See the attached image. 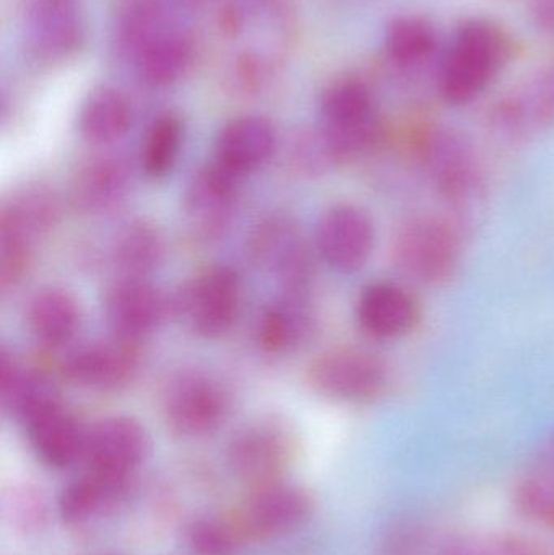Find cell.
Returning a JSON list of instances; mask_svg holds the SVG:
<instances>
[{
    "mask_svg": "<svg viewBox=\"0 0 554 555\" xmlns=\"http://www.w3.org/2000/svg\"><path fill=\"white\" fill-rule=\"evenodd\" d=\"M513 54V39L497 23L478 18L462 23L442 57V100L451 106H465L477 100L510 64Z\"/></svg>",
    "mask_w": 554,
    "mask_h": 555,
    "instance_id": "1",
    "label": "cell"
},
{
    "mask_svg": "<svg viewBox=\"0 0 554 555\" xmlns=\"http://www.w3.org/2000/svg\"><path fill=\"white\" fill-rule=\"evenodd\" d=\"M373 91L360 78H342L322 94L321 129L337 165L360 158L379 137Z\"/></svg>",
    "mask_w": 554,
    "mask_h": 555,
    "instance_id": "2",
    "label": "cell"
},
{
    "mask_svg": "<svg viewBox=\"0 0 554 555\" xmlns=\"http://www.w3.org/2000/svg\"><path fill=\"white\" fill-rule=\"evenodd\" d=\"M314 501L302 486L288 479L247 489L243 501L228 512L244 546L279 540L308 524Z\"/></svg>",
    "mask_w": 554,
    "mask_h": 555,
    "instance_id": "3",
    "label": "cell"
},
{
    "mask_svg": "<svg viewBox=\"0 0 554 555\" xmlns=\"http://www.w3.org/2000/svg\"><path fill=\"white\" fill-rule=\"evenodd\" d=\"M231 398L214 375L185 371L175 375L163 393V416L182 439H204L217 433L230 416Z\"/></svg>",
    "mask_w": 554,
    "mask_h": 555,
    "instance_id": "4",
    "label": "cell"
},
{
    "mask_svg": "<svg viewBox=\"0 0 554 555\" xmlns=\"http://www.w3.org/2000/svg\"><path fill=\"white\" fill-rule=\"evenodd\" d=\"M296 456V437L279 420H260L241 429L228 446V466L247 489L283 481Z\"/></svg>",
    "mask_w": 554,
    "mask_h": 555,
    "instance_id": "5",
    "label": "cell"
},
{
    "mask_svg": "<svg viewBox=\"0 0 554 555\" xmlns=\"http://www.w3.org/2000/svg\"><path fill=\"white\" fill-rule=\"evenodd\" d=\"M461 260L458 231L438 218L410 221L397 234L394 262L416 283L439 284L454 275Z\"/></svg>",
    "mask_w": 554,
    "mask_h": 555,
    "instance_id": "6",
    "label": "cell"
},
{
    "mask_svg": "<svg viewBox=\"0 0 554 555\" xmlns=\"http://www.w3.org/2000/svg\"><path fill=\"white\" fill-rule=\"evenodd\" d=\"M250 260L272 273L283 293L308 296L314 275L311 249L298 224L285 215H272L254 228L247 243Z\"/></svg>",
    "mask_w": 554,
    "mask_h": 555,
    "instance_id": "7",
    "label": "cell"
},
{
    "mask_svg": "<svg viewBox=\"0 0 554 555\" xmlns=\"http://www.w3.org/2000/svg\"><path fill=\"white\" fill-rule=\"evenodd\" d=\"M171 306L198 336L220 338L240 313V276L230 267H211L189 281Z\"/></svg>",
    "mask_w": 554,
    "mask_h": 555,
    "instance_id": "8",
    "label": "cell"
},
{
    "mask_svg": "<svg viewBox=\"0 0 554 555\" xmlns=\"http://www.w3.org/2000/svg\"><path fill=\"white\" fill-rule=\"evenodd\" d=\"M309 382L324 397L348 403H366L386 391L389 371L373 352L335 348L322 352L312 362Z\"/></svg>",
    "mask_w": 554,
    "mask_h": 555,
    "instance_id": "9",
    "label": "cell"
},
{
    "mask_svg": "<svg viewBox=\"0 0 554 555\" xmlns=\"http://www.w3.org/2000/svg\"><path fill=\"white\" fill-rule=\"evenodd\" d=\"M425 159L433 184L455 210L467 214L484 201V176L477 153L461 133H435L426 143Z\"/></svg>",
    "mask_w": 554,
    "mask_h": 555,
    "instance_id": "10",
    "label": "cell"
},
{
    "mask_svg": "<svg viewBox=\"0 0 554 555\" xmlns=\"http://www.w3.org/2000/svg\"><path fill=\"white\" fill-rule=\"evenodd\" d=\"M150 452L145 427L129 416H111L88 429L83 462L87 469L133 481Z\"/></svg>",
    "mask_w": 554,
    "mask_h": 555,
    "instance_id": "11",
    "label": "cell"
},
{
    "mask_svg": "<svg viewBox=\"0 0 554 555\" xmlns=\"http://www.w3.org/2000/svg\"><path fill=\"white\" fill-rule=\"evenodd\" d=\"M240 182V176L217 162L192 176L182 208L195 236L204 241L223 236L236 215Z\"/></svg>",
    "mask_w": 554,
    "mask_h": 555,
    "instance_id": "12",
    "label": "cell"
},
{
    "mask_svg": "<svg viewBox=\"0 0 554 555\" xmlns=\"http://www.w3.org/2000/svg\"><path fill=\"white\" fill-rule=\"evenodd\" d=\"M374 224L366 211L355 205H335L322 215L315 246L322 260L335 272L363 269L374 249Z\"/></svg>",
    "mask_w": 554,
    "mask_h": 555,
    "instance_id": "13",
    "label": "cell"
},
{
    "mask_svg": "<svg viewBox=\"0 0 554 555\" xmlns=\"http://www.w3.org/2000/svg\"><path fill=\"white\" fill-rule=\"evenodd\" d=\"M139 371L133 343L114 338L78 346L65 356L62 374L70 384L93 391H119Z\"/></svg>",
    "mask_w": 554,
    "mask_h": 555,
    "instance_id": "14",
    "label": "cell"
},
{
    "mask_svg": "<svg viewBox=\"0 0 554 555\" xmlns=\"http://www.w3.org/2000/svg\"><path fill=\"white\" fill-rule=\"evenodd\" d=\"M61 218V202L41 184L13 192L0 211V253L31 254Z\"/></svg>",
    "mask_w": 554,
    "mask_h": 555,
    "instance_id": "15",
    "label": "cell"
},
{
    "mask_svg": "<svg viewBox=\"0 0 554 555\" xmlns=\"http://www.w3.org/2000/svg\"><path fill=\"white\" fill-rule=\"evenodd\" d=\"M26 39L36 54L62 61L81 48L85 38L80 0H25Z\"/></svg>",
    "mask_w": 554,
    "mask_h": 555,
    "instance_id": "16",
    "label": "cell"
},
{
    "mask_svg": "<svg viewBox=\"0 0 554 555\" xmlns=\"http://www.w3.org/2000/svg\"><path fill=\"white\" fill-rule=\"evenodd\" d=\"M166 309L168 302L162 293L140 278H120L104 299V317L114 338L133 345L158 328Z\"/></svg>",
    "mask_w": 554,
    "mask_h": 555,
    "instance_id": "17",
    "label": "cell"
},
{
    "mask_svg": "<svg viewBox=\"0 0 554 555\" xmlns=\"http://www.w3.org/2000/svg\"><path fill=\"white\" fill-rule=\"evenodd\" d=\"M33 452L49 468L65 469L83 462L88 429L62 401L23 424Z\"/></svg>",
    "mask_w": 554,
    "mask_h": 555,
    "instance_id": "18",
    "label": "cell"
},
{
    "mask_svg": "<svg viewBox=\"0 0 554 555\" xmlns=\"http://www.w3.org/2000/svg\"><path fill=\"white\" fill-rule=\"evenodd\" d=\"M491 126L503 139L520 140L554 126V72H546L523 90L500 101Z\"/></svg>",
    "mask_w": 554,
    "mask_h": 555,
    "instance_id": "19",
    "label": "cell"
},
{
    "mask_svg": "<svg viewBox=\"0 0 554 555\" xmlns=\"http://www.w3.org/2000/svg\"><path fill=\"white\" fill-rule=\"evenodd\" d=\"M275 127L260 116H243L230 120L215 142V162L234 175L256 171L275 152Z\"/></svg>",
    "mask_w": 554,
    "mask_h": 555,
    "instance_id": "20",
    "label": "cell"
},
{
    "mask_svg": "<svg viewBox=\"0 0 554 555\" xmlns=\"http://www.w3.org/2000/svg\"><path fill=\"white\" fill-rule=\"evenodd\" d=\"M132 176L117 156H96L80 166L74 176L70 198L81 214L104 215L116 210L129 195Z\"/></svg>",
    "mask_w": 554,
    "mask_h": 555,
    "instance_id": "21",
    "label": "cell"
},
{
    "mask_svg": "<svg viewBox=\"0 0 554 555\" xmlns=\"http://www.w3.org/2000/svg\"><path fill=\"white\" fill-rule=\"evenodd\" d=\"M358 322L376 339H397L409 335L420 319L418 304L403 287L373 283L364 287L357 306Z\"/></svg>",
    "mask_w": 554,
    "mask_h": 555,
    "instance_id": "22",
    "label": "cell"
},
{
    "mask_svg": "<svg viewBox=\"0 0 554 555\" xmlns=\"http://www.w3.org/2000/svg\"><path fill=\"white\" fill-rule=\"evenodd\" d=\"M132 481L111 478L85 469L80 478L62 491L57 514L67 527L83 528L109 514L130 489Z\"/></svg>",
    "mask_w": 554,
    "mask_h": 555,
    "instance_id": "23",
    "label": "cell"
},
{
    "mask_svg": "<svg viewBox=\"0 0 554 555\" xmlns=\"http://www.w3.org/2000/svg\"><path fill=\"white\" fill-rule=\"evenodd\" d=\"M0 398L3 410L22 426L39 411L61 401L48 375L23 364L5 349L0 358Z\"/></svg>",
    "mask_w": 554,
    "mask_h": 555,
    "instance_id": "24",
    "label": "cell"
},
{
    "mask_svg": "<svg viewBox=\"0 0 554 555\" xmlns=\"http://www.w3.org/2000/svg\"><path fill=\"white\" fill-rule=\"evenodd\" d=\"M80 307L67 291L44 287L29 299L26 325L33 338L48 349L64 348L77 335Z\"/></svg>",
    "mask_w": 554,
    "mask_h": 555,
    "instance_id": "25",
    "label": "cell"
},
{
    "mask_svg": "<svg viewBox=\"0 0 554 555\" xmlns=\"http://www.w3.org/2000/svg\"><path fill=\"white\" fill-rule=\"evenodd\" d=\"M194 55L191 36L172 23L156 35L133 59L140 80L152 88H166L181 80Z\"/></svg>",
    "mask_w": 554,
    "mask_h": 555,
    "instance_id": "26",
    "label": "cell"
},
{
    "mask_svg": "<svg viewBox=\"0 0 554 555\" xmlns=\"http://www.w3.org/2000/svg\"><path fill=\"white\" fill-rule=\"evenodd\" d=\"M312 328V313L308 296L283 293L270 304L257 323V343L270 354L289 351L308 338Z\"/></svg>",
    "mask_w": 554,
    "mask_h": 555,
    "instance_id": "27",
    "label": "cell"
},
{
    "mask_svg": "<svg viewBox=\"0 0 554 555\" xmlns=\"http://www.w3.org/2000/svg\"><path fill=\"white\" fill-rule=\"evenodd\" d=\"M132 106L123 91L101 87L91 91L78 116V130L93 145H111L132 126Z\"/></svg>",
    "mask_w": 554,
    "mask_h": 555,
    "instance_id": "28",
    "label": "cell"
},
{
    "mask_svg": "<svg viewBox=\"0 0 554 555\" xmlns=\"http://www.w3.org/2000/svg\"><path fill=\"white\" fill-rule=\"evenodd\" d=\"M165 244L158 228L145 220L126 224L113 244V266L120 278L145 280L162 263Z\"/></svg>",
    "mask_w": 554,
    "mask_h": 555,
    "instance_id": "29",
    "label": "cell"
},
{
    "mask_svg": "<svg viewBox=\"0 0 554 555\" xmlns=\"http://www.w3.org/2000/svg\"><path fill=\"white\" fill-rule=\"evenodd\" d=\"M184 140V124L176 114H163L153 120L143 140L140 163L149 178L159 179L172 171Z\"/></svg>",
    "mask_w": 554,
    "mask_h": 555,
    "instance_id": "30",
    "label": "cell"
},
{
    "mask_svg": "<svg viewBox=\"0 0 554 555\" xmlns=\"http://www.w3.org/2000/svg\"><path fill=\"white\" fill-rule=\"evenodd\" d=\"M384 46L397 64H420L436 51L438 35L435 26L422 16H399L387 26Z\"/></svg>",
    "mask_w": 554,
    "mask_h": 555,
    "instance_id": "31",
    "label": "cell"
},
{
    "mask_svg": "<svg viewBox=\"0 0 554 555\" xmlns=\"http://www.w3.org/2000/svg\"><path fill=\"white\" fill-rule=\"evenodd\" d=\"M188 544L194 555H236L244 547L228 512L192 521Z\"/></svg>",
    "mask_w": 554,
    "mask_h": 555,
    "instance_id": "32",
    "label": "cell"
},
{
    "mask_svg": "<svg viewBox=\"0 0 554 555\" xmlns=\"http://www.w3.org/2000/svg\"><path fill=\"white\" fill-rule=\"evenodd\" d=\"M9 518L20 533L38 534L48 527L49 502L36 486H22L10 495Z\"/></svg>",
    "mask_w": 554,
    "mask_h": 555,
    "instance_id": "33",
    "label": "cell"
},
{
    "mask_svg": "<svg viewBox=\"0 0 554 555\" xmlns=\"http://www.w3.org/2000/svg\"><path fill=\"white\" fill-rule=\"evenodd\" d=\"M532 18L542 31L554 35V0H532Z\"/></svg>",
    "mask_w": 554,
    "mask_h": 555,
    "instance_id": "34",
    "label": "cell"
}]
</instances>
